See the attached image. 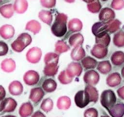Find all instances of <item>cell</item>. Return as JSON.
<instances>
[{"label":"cell","instance_id":"6da1fadb","mask_svg":"<svg viewBox=\"0 0 124 117\" xmlns=\"http://www.w3.org/2000/svg\"><path fill=\"white\" fill-rule=\"evenodd\" d=\"M67 16L64 13H58L55 18V21L51 27L52 34L57 37L63 36L67 32Z\"/></svg>","mask_w":124,"mask_h":117},{"label":"cell","instance_id":"7a4b0ae2","mask_svg":"<svg viewBox=\"0 0 124 117\" xmlns=\"http://www.w3.org/2000/svg\"><path fill=\"white\" fill-rule=\"evenodd\" d=\"M32 41L31 36L28 33H23L20 34L17 39L11 44L12 49L16 52H21Z\"/></svg>","mask_w":124,"mask_h":117},{"label":"cell","instance_id":"3957f363","mask_svg":"<svg viewBox=\"0 0 124 117\" xmlns=\"http://www.w3.org/2000/svg\"><path fill=\"white\" fill-rule=\"evenodd\" d=\"M116 96L113 91L111 89L104 90L100 96V102L102 106L107 110L116 104Z\"/></svg>","mask_w":124,"mask_h":117},{"label":"cell","instance_id":"277c9868","mask_svg":"<svg viewBox=\"0 0 124 117\" xmlns=\"http://www.w3.org/2000/svg\"><path fill=\"white\" fill-rule=\"evenodd\" d=\"M74 101L76 105L79 108L85 107L91 102L89 97L85 90L78 91L75 94Z\"/></svg>","mask_w":124,"mask_h":117},{"label":"cell","instance_id":"5b68a950","mask_svg":"<svg viewBox=\"0 0 124 117\" xmlns=\"http://www.w3.org/2000/svg\"><path fill=\"white\" fill-rule=\"evenodd\" d=\"M42 55L41 49L38 47H33L30 48L26 55V59L31 63H37L41 59Z\"/></svg>","mask_w":124,"mask_h":117},{"label":"cell","instance_id":"8992f818","mask_svg":"<svg viewBox=\"0 0 124 117\" xmlns=\"http://www.w3.org/2000/svg\"><path fill=\"white\" fill-rule=\"evenodd\" d=\"M84 82L90 85H95L100 80V76L98 73L93 70H89L86 71L83 76Z\"/></svg>","mask_w":124,"mask_h":117},{"label":"cell","instance_id":"52a82bcc","mask_svg":"<svg viewBox=\"0 0 124 117\" xmlns=\"http://www.w3.org/2000/svg\"><path fill=\"white\" fill-rule=\"evenodd\" d=\"M91 54L98 59H103L107 56L108 49L107 47L103 45L96 43L91 50Z\"/></svg>","mask_w":124,"mask_h":117},{"label":"cell","instance_id":"ba28073f","mask_svg":"<svg viewBox=\"0 0 124 117\" xmlns=\"http://www.w3.org/2000/svg\"><path fill=\"white\" fill-rule=\"evenodd\" d=\"M40 79V76L38 72L31 70L27 71L23 76V80L25 84L32 86L36 84Z\"/></svg>","mask_w":124,"mask_h":117},{"label":"cell","instance_id":"9c48e42d","mask_svg":"<svg viewBox=\"0 0 124 117\" xmlns=\"http://www.w3.org/2000/svg\"><path fill=\"white\" fill-rule=\"evenodd\" d=\"M66 72L68 76L72 78L75 77H79L82 72V67L79 62H72L68 65Z\"/></svg>","mask_w":124,"mask_h":117},{"label":"cell","instance_id":"30bf717a","mask_svg":"<svg viewBox=\"0 0 124 117\" xmlns=\"http://www.w3.org/2000/svg\"><path fill=\"white\" fill-rule=\"evenodd\" d=\"M115 17L114 11L110 8L105 7L101 9L99 12L98 18L100 21L107 22L113 19Z\"/></svg>","mask_w":124,"mask_h":117},{"label":"cell","instance_id":"8fae6325","mask_svg":"<svg viewBox=\"0 0 124 117\" xmlns=\"http://www.w3.org/2000/svg\"><path fill=\"white\" fill-rule=\"evenodd\" d=\"M92 32L95 37H100L106 33H108L107 30L106 22L98 21L94 23L92 27Z\"/></svg>","mask_w":124,"mask_h":117},{"label":"cell","instance_id":"7c38bea8","mask_svg":"<svg viewBox=\"0 0 124 117\" xmlns=\"http://www.w3.org/2000/svg\"><path fill=\"white\" fill-rule=\"evenodd\" d=\"M121 81L122 78L118 72H113L109 74L106 79L107 85L110 87L118 86L121 84Z\"/></svg>","mask_w":124,"mask_h":117},{"label":"cell","instance_id":"4fadbf2b","mask_svg":"<svg viewBox=\"0 0 124 117\" xmlns=\"http://www.w3.org/2000/svg\"><path fill=\"white\" fill-rule=\"evenodd\" d=\"M112 117H123L124 116V103L119 102L107 110Z\"/></svg>","mask_w":124,"mask_h":117},{"label":"cell","instance_id":"5bb4252c","mask_svg":"<svg viewBox=\"0 0 124 117\" xmlns=\"http://www.w3.org/2000/svg\"><path fill=\"white\" fill-rule=\"evenodd\" d=\"M15 32L14 27L10 24H4L0 27V36L5 39H8L13 37Z\"/></svg>","mask_w":124,"mask_h":117},{"label":"cell","instance_id":"9a60e30c","mask_svg":"<svg viewBox=\"0 0 124 117\" xmlns=\"http://www.w3.org/2000/svg\"><path fill=\"white\" fill-rule=\"evenodd\" d=\"M8 90L11 95L13 96H19L22 93L23 87L22 83L19 81L14 80L9 84Z\"/></svg>","mask_w":124,"mask_h":117},{"label":"cell","instance_id":"2e32d148","mask_svg":"<svg viewBox=\"0 0 124 117\" xmlns=\"http://www.w3.org/2000/svg\"><path fill=\"white\" fill-rule=\"evenodd\" d=\"M45 95L43 90L40 87H36L31 89L29 98L34 103H38Z\"/></svg>","mask_w":124,"mask_h":117},{"label":"cell","instance_id":"e0dca14e","mask_svg":"<svg viewBox=\"0 0 124 117\" xmlns=\"http://www.w3.org/2000/svg\"><path fill=\"white\" fill-rule=\"evenodd\" d=\"M16 64L15 60L11 58H7L3 60L0 63L1 70L6 73H11L16 69Z\"/></svg>","mask_w":124,"mask_h":117},{"label":"cell","instance_id":"ac0fdd59","mask_svg":"<svg viewBox=\"0 0 124 117\" xmlns=\"http://www.w3.org/2000/svg\"><path fill=\"white\" fill-rule=\"evenodd\" d=\"M33 112V107L30 102L22 103L20 106L18 113L21 117H28L30 116Z\"/></svg>","mask_w":124,"mask_h":117},{"label":"cell","instance_id":"d6986e66","mask_svg":"<svg viewBox=\"0 0 124 117\" xmlns=\"http://www.w3.org/2000/svg\"><path fill=\"white\" fill-rule=\"evenodd\" d=\"M86 56V52L82 47L77 46L74 47L70 54L71 58L75 61L82 60Z\"/></svg>","mask_w":124,"mask_h":117},{"label":"cell","instance_id":"ffe728a7","mask_svg":"<svg viewBox=\"0 0 124 117\" xmlns=\"http://www.w3.org/2000/svg\"><path fill=\"white\" fill-rule=\"evenodd\" d=\"M110 60L113 65L120 66L124 63V52L122 51H116L112 53Z\"/></svg>","mask_w":124,"mask_h":117},{"label":"cell","instance_id":"44dd1931","mask_svg":"<svg viewBox=\"0 0 124 117\" xmlns=\"http://www.w3.org/2000/svg\"><path fill=\"white\" fill-rule=\"evenodd\" d=\"M83 24L82 21L78 19L74 18L69 20L68 23L69 30L72 32H78L81 31L82 29Z\"/></svg>","mask_w":124,"mask_h":117},{"label":"cell","instance_id":"7402d4cb","mask_svg":"<svg viewBox=\"0 0 124 117\" xmlns=\"http://www.w3.org/2000/svg\"><path fill=\"white\" fill-rule=\"evenodd\" d=\"M121 24V21H120L118 19H113L106 22V26L108 33L112 34L116 32L119 30Z\"/></svg>","mask_w":124,"mask_h":117},{"label":"cell","instance_id":"603a6c76","mask_svg":"<svg viewBox=\"0 0 124 117\" xmlns=\"http://www.w3.org/2000/svg\"><path fill=\"white\" fill-rule=\"evenodd\" d=\"M71 101L70 98L67 96H62L58 98L57 101V108L62 110H68L71 106Z\"/></svg>","mask_w":124,"mask_h":117},{"label":"cell","instance_id":"cb8c5ba5","mask_svg":"<svg viewBox=\"0 0 124 117\" xmlns=\"http://www.w3.org/2000/svg\"><path fill=\"white\" fill-rule=\"evenodd\" d=\"M84 90L88 94L90 102L96 103L98 101L99 98L98 91L95 87L92 85H88L85 87Z\"/></svg>","mask_w":124,"mask_h":117},{"label":"cell","instance_id":"d4e9b609","mask_svg":"<svg viewBox=\"0 0 124 117\" xmlns=\"http://www.w3.org/2000/svg\"><path fill=\"white\" fill-rule=\"evenodd\" d=\"M96 68L97 70L103 75L108 74L112 70L111 64L108 60L98 62Z\"/></svg>","mask_w":124,"mask_h":117},{"label":"cell","instance_id":"484cf974","mask_svg":"<svg viewBox=\"0 0 124 117\" xmlns=\"http://www.w3.org/2000/svg\"><path fill=\"white\" fill-rule=\"evenodd\" d=\"M15 11L18 14L25 13L28 7V3L27 0H16L13 5Z\"/></svg>","mask_w":124,"mask_h":117},{"label":"cell","instance_id":"4316f807","mask_svg":"<svg viewBox=\"0 0 124 117\" xmlns=\"http://www.w3.org/2000/svg\"><path fill=\"white\" fill-rule=\"evenodd\" d=\"M81 64L83 68L86 70L93 69L97 67V62L94 58L87 56L84 57L81 60Z\"/></svg>","mask_w":124,"mask_h":117},{"label":"cell","instance_id":"83f0119b","mask_svg":"<svg viewBox=\"0 0 124 117\" xmlns=\"http://www.w3.org/2000/svg\"><path fill=\"white\" fill-rule=\"evenodd\" d=\"M84 41V38L80 33H76L72 35L69 38L68 42L71 46L76 47L81 46Z\"/></svg>","mask_w":124,"mask_h":117},{"label":"cell","instance_id":"f1b7e54d","mask_svg":"<svg viewBox=\"0 0 124 117\" xmlns=\"http://www.w3.org/2000/svg\"><path fill=\"white\" fill-rule=\"evenodd\" d=\"M25 29L28 30L34 35L38 34L41 29V25L38 21L32 20L29 21L25 26Z\"/></svg>","mask_w":124,"mask_h":117},{"label":"cell","instance_id":"f546056e","mask_svg":"<svg viewBox=\"0 0 124 117\" xmlns=\"http://www.w3.org/2000/svg\"><path fill=\"white\" fill-rule=\"evenodd\" d=\"M14 11L12 4H7L0 6V13L5 18H11L13 16Z\"/></svg>","mask_w":124,"mask_h":117},{"label":"cell","instance_id":"4dcf8cb0","mask_svg":"<svg viewBox=\"0 0 124 117\" xmlns=\"http://www.w3.org/2000/svg\"><path fill=\"white\" fill-rule=\"evenodd\" d=\"M17 106L16 101L12 98H7L4 100L3 111L10 113L14 111Z\"/></svg>","mask_w":124,"mask_h":117},{"label":"cell","instance_id":"1f68e13d","mask_svg":"<svg viewBox=\"0 0 124 117\" xmlns=\"http://www.w3.org/2000/svg\"><path fill=\"white\" fill-rule=\"evenodd\" d=\"M57 84L53 79L47 78L45 80L42 84L43 90L47 93L54 92L57 88Z\"/></svg>","mask_w":124,"mask_h":117},{"label":"cell","instance_id":"d6a6232c","mask_svg":"<svg viewBox=\"0 0 124 117\" xmlns=\"http://www.w3.org/2000/svg\"><path fill=\"white\" fill-rule=\"evenodd\" d=\"M59 55L55 53L49 52L46 53L44 57V62L46 65L56 64L58 63Z\"/></svg>","mask_w":124,"mask_h":117},{"label":"cell","instance_id":"836d02e7","mask_svg":"<svg viewBox=\"0 0 124 117\" xmlns=\"http://www.w3.org/2000/svg\"><path fill=\"white\" fill-rule=\"evenodd\" d=\"M113 43L114 45L118 47H124V31H119L116 32L113 37Z\"/></svg>","mask_w":124,"mask_h":117},{"label":"cell","instance_id":"e575fe53","mask_svg":"<svg viewBox=\"0 0 124 117\" xmlns=\"http://www.w3.org/2000/svg\"><path fill=\"white\" fill-rule=\"evenodd\" d=\"M38 17L42 21L46 23V24L49 25L51 24L53 19L51 12L47 10H42L39 12Z\"/></svg>","mask_w":124,"mask_h":117},{"label":"cell","instance_id":"d590c367","mask_svg":"<svg viewBox=\"0 0 124 117\" xmlns=\"http://www.w3.org/2000/svg\"><path fill=\"white\" fill-rule=\"evenodd\" d=\"M70 49V46L63 40H58L55 44V51L59 54L66 52Z\"/></svg>","mask_w":124,"mask_h":117},{"label":"cell","instance_id":"8d00e7d4","mask_svg":"<svg viewBox=\"0 0 124 117\" xmlns=\"http://www.w3.org/2000/svg\"><path fill=\"white\" fill-rule=\"evenodd\" d=\"M59 66L56 64L46 65L43 70V73L46 76H54L58 72Z\"/></svg>","mask_w":124,"mask_h":117},{"label":"cell","instance_id":"74e56055","mask_svg":"<svg viewBox=\"0 0 124 117\" xmlns=\"http://www.w3.org/2000/svg\"><path fill=\"white\" fill-rule=\"evenodd\" d=\"M87 7L88 10L92 13H97L101 9L102 5L98 0H96L92 2L87 4Z\"/></svg>","mask_w":124,"mask_h":117},{"label":"cell","instance_id":"f35d334b","mask_svg":"<svg viewBox=\"0 0 124 117\" xmlns=\"http://www.w3.org/2000/svg\"><path fill=\"white\" fill-rule=\"evenodd\" d=\"M53 107V102L50 98L44 99L40 106V108L45 112H49L51 111Z\"/></svg>","mask_w":124,"mask_h":117},{"label":"cell","instance_id":"ab89813d","mask_svg":"<svg viewBox=\"0 0 124 117\" xmlns=\"http://www.w3.org/2000/svg\"><path fill=\"white\" fill-rule=\"evenodd\" d=\"M58 80L62 84H67L70 83L72 80L73 78L70 77L66 72V70H63L61 72L60 74L58 77Z\"/></svg>","mask_w":124,"mask_h":117},{"label":"cell","instance_id":"60d3db41","mask_svg":"<svg viewBox=\"0 0 124 117\" xmlns=\"http://www.w3.org/2000/svg\"><path fill=\"white\" fill-rule=\"evenodd\" d=\"M95 41L96 44H101L107 47L109 45L110 37L108 33H106L100 37H95Z\"/></svg>","mask_w":124,"mask_h":117},{"label":"cell","instance_id":"b9f144b4","mask_svg":"<svg viewBox=\"0 0 124 117\" xmlns=\"http://www.w3.org/2000/svg\"><path fill=\"white\" fill-rule=\"evenodd\" d=\"M83 116L84 117H98V112L96 109L91 107L84 111Z\"/></svg>","mask_w":124,"mask_h":117},{"label":"cell","instance_id":"7bdbcfd3","mask_svg":"<svg viewBox=\"0 0 124 117\" xmlns=\"http://www.w3.org/2000/svg\"><path fill=\"white\" fill-rule=\"evenodd\" d=\"M110 6L113 9L121 10L124 7V0H112Z\"/></svg>","mask_w":124,"mask_h":117},{"label":"cell","instance_id":"ee69618b","mask_svg":"<svg viewBox=\"0 0 124 117\" xmlns=\"http://www.w3.org/2000/svg\"><path fill=\"white\" fill-rule=\"evenodd\" d=\"M40 3L43 7L50 8L55 6L56 0H40Z\"/></svg>","mask_w":124,"mask_h":117},{"label":"cell","instance_id":"f6af8a7d","mask_svg":"<svg viewBox=\"0 0 124 117\" xmlns=\"http://www.w3.org/2000/svg\"><path fill=\"white\" fill-rule=\"evenodd\" d=\"M9 50L8 46L5 42L0 40V56L6 55Z\"/></svg>","mask_w":124,"mask_h":117},{"label":"cell","instance_id":"bcb514c9","mask_svg":"<svg viewBox=\"0 0 124 117\" xmlns=\"http://www.w3.org/2000/svg\"><path fill=\"white\" fill-rule=\"evenodd\" d=\"M6 96V93L0 94V112L3 111L4 107V100Z\"/></svg>","mask_w":124,"mask_h":117},{"label":"cell","instance_id":"7dc6e473","mask_svg":"<svg viewBox=\"0 0 124 117\" xmlns=\"http://www.w3.org/2000/svg\"><path fill=\"white\" fill-rule=\"evenodd\" d=\"M117 93L120 98L124 100V85L118 89Z\"/></svg>","mask_w":124,"mask_h":117},{"label":"cell","instance_id":"c3c4849f","mask_svg":"<svg viewBox=\"0 0 124 117\" xmlns=\"http://www.w3.org/2000/svg\"><path fill=\"white\" fill-rule=\"evenodd\" d=\"M31 117H46V116L41 111H38L35 112Z\"/></svg>","mask_w":124,"mask_h":117},{"label":"cell","instance_id":"681fc988","mask_svg":"<svg viewBox=\"0 0 124 117\" xmlns=\"http://www.w3.org/2000/svg\"><path fill=\"white\" fill-rule=\"evenodd\" d=\"M121 76L123 78H124V66L122 67L121 69Z\"/></svg>","mask_w":124,"mask_h":117},{"label":"cell","instance_id":"f907efd6","mask_svg":"<svg viewBox=\"0 0 124 117\" xmlns=\"http://www.w3.org/2000/svg\"><path fill=\"white\" fill-rule=\"evenodd\" d=\"M82 0L86 2V3H90V2H93V1H94L96 0Z\"/></svg>","mask_w":124,"mask_h":117},{"label":"cell","instance_id":"816d5d0a","mask_svg":"<svg viewBox=\"0 0 124 117\" xmlns=\"http://www.w3.org/2000/svg\"><path fill=\"white\" fill-rule=\"evenodd\" d=\"M64 1H65L66 2H68V3H73L75 2V0H64Z\"/></svg>","mask_w":124,"mask_h":117},{"label":"cell","instance_id":"f5cc1de1","mask_svg":"<svg viewBox=\"0 0 124 117\" xmlns=\"http://www.w3.org/2000/svg\"><path fill=\"white\" fill-rule=\"evenodd\" d=\"M1 117H16L15 116H13V115H7V116Z\"/></svg>","mask_w":124,"mask_h":117},{"label":"cell","instance_id":"db71d44e","mask_svg":"<svg viewBox=\"0 0 124 117\" xmlns=\"http://www.w3.org/2000/svg\"><path fill=\"white\" fill-rule=\"evenodd\" d=\"M100 117H109L106 115H103V116H101Z\"/></svg>","mask_w":124,"mask_h":117},{"label":"cell","instance_id":"11a10c76","mask_svg":"<svg viewBox=\"0 0 124 117\" xmlns=\"http://www.w3.org/2000/svg\"><path fill=\"white\" fill-rule=\"evenodd\" d=\"M101 1H107L108 0H101Z\"/></svg>","mask_w":124,"mask_h":117},{"label":"cell","instance_id":"9f6ffc18","mask_svg":"<svg viewBox=\"0 0 124 117\" xmlns=\"http://www.w3.org/2000/svg\"><path fill=\"white\" fill-rule=\"evenodd\" d=\"M2 0H0V3L2 2Z\"/></svg>","mask_w":124,"mask_h":117}]
</instances>
